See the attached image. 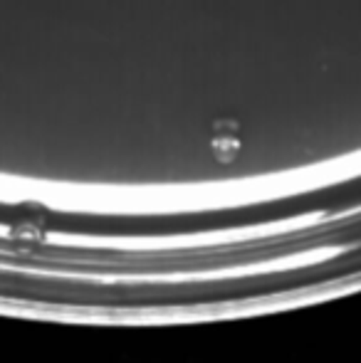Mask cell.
Returning <instances> with one entry per match:
<instances>
[{
	"label": "cell",
	"instance_id": "1",
	"mask_svg": "<svg viewBox=\"0 0 361 363\" xmlns=\"http://www.w3.org/2000/svg\"><path fill=\"white\" fill-rule=\"evenodd\" d=\"M213 156L221 163L235 161L240 153V131H238V121L233 119H218L213 126V139H211Z\"/></svg>",
	"mask_w": 361,
	"mask_h": 363
}]
</instances>
